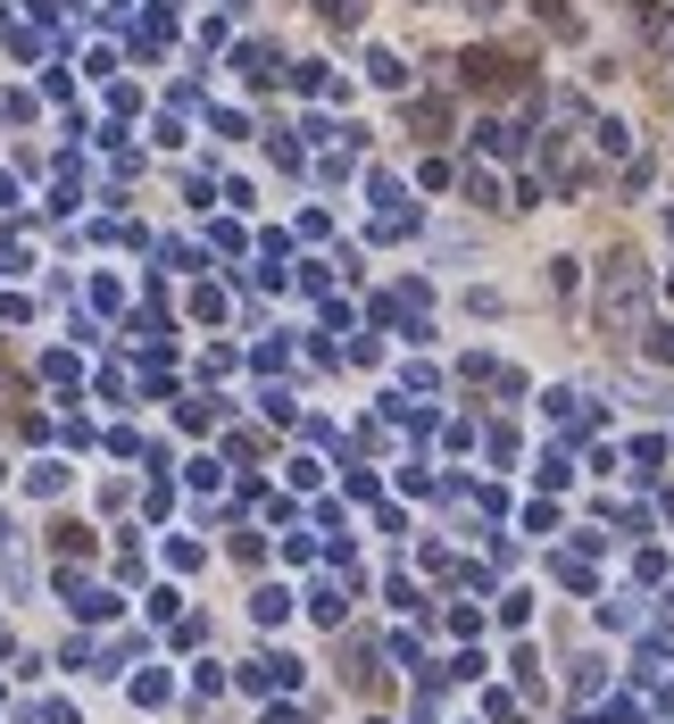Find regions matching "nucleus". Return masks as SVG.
I'll use <instances>...</instances> for the list:
<instances>
[{
	"label": "nucleus",
	"instance_id": "obj_1",
	"mask_svg": "<svg viewBox=\"0 0 674 724\" xmlns=\"http://www.w3.org/2000/svg\"><path fill=\"white\" fill-rule=\"evenodd\" d=\"M641 308H650V275H641V259H608V267H599V325H608V333H633Z\"/></svg>",
	"mask_w": 674,
	"mask_h": 724
},
{
	"label": "nucleus",
	"instance_id": "obj_2",
	"mask_svg": "<svg viewBox=\"0 0 674 724\" xmlns=\"http://www.w3.org/2000/svg\"><path fill=\"white\" fill-rule=\"evenodd\" d=\"M599 151H608V158H624V151H633V125H617V117H599Z\"/></svg>",
	"mask_w": 674,
	"mask_h": 724
},
{
	"label": "nucleus",
	"instance_id": "obj_3",
	"mask_svg": "<svg viewBox=\"0 0 674 724\" xmlns=\"http://www.w3.org/2000/svg\"><path fill=\"white\" fill-rule=\"evenodd\" d=\"M367 67H374V84H383V92H400V84H409V67H400V58H392V51H374V58H367Z\"/></svg>",
	"mask_w": 674,
	"mask_h": 724
},
{
	"label": "nucleus",
	"instance_id": "obj_4",
	"mask_svg": "<svg viewBox=\"0 0 674 724\" xmlns=\"http://www.w3.org/2000/svg\"><path fill=\"white\" fill-rule=\"evenodd\" d=\"M650 359H666V366H674V325H650Z\"/></svg>",
	"mask_w": 674,
	"mask_h": 724
},
{
	"label": "nucleus",
	"instance_id": "obj_5",
	"mask_svg": "<svg viewBox=\"0 0 674 724\" xmlns=\"http://www.w3.org/2000/svg\"><path fill=\"white\" fill-rule=\"evenodd\" d=\"M325 18H358V0H325Z\"/></svg>",
	"mask_w": 674,
	"mask_h": 724
}]
</instances>
